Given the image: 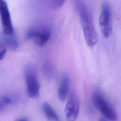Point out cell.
Here are the masks:
<instances>
[{
	"mask_svg": "<svg viewBox=\"0 0 121 121\" xmlns=\"http://www.w3.org/2000/svg\"><path fill=\"white\" fill-rule=\"evenodd\" d=\"M75 6L86 44L89 47H93L97 42V35L91 15L82 0H76Z\"/></svg>",
	"mask_w": 121,
	"mask_h": 121,
	"instance_id": "1",
	"label": "cell"
},
{
	"mask_svg": "<svg viewBox=\"0 0 121 121\" xmlns=\"http://www.w3.org/2000/svg\"><path fill=\"white\" fill-rule=\"evenodd\" d=\"M24 74L28 95L32 98H36L40 95V86L36 71L31 64L24 68Z\"/></svg>",
	"mask_w": 121,
	"mask_h": 121,
	"instance_id": "2",
	"label": "cell"
},
{
	"mask_svg": "<svg viewBox=\"0 0 121 121\" xmlns=\"http://www.w3.org/2000/svg\"><path fill=\"white\" fill-rule=\"evenodd\" d=\"M92 101L95 107L106 119L111 121H116L118 119L114 109L99 92L94 93Z\"/></svg>",
	"mask_w": 121,
	"mask_h": 121,
	"instance_id": "3",
	"label": "cell"
},
{
	"mask_svg": "<svg viewBox=\"0 0 121 121\" xmlns=\"http://www.w3.org/2000/svg\"><path fill=\"white\" fill-rule=\"evenodd\" d=\"M99 24L103 35L107 38L112 33V11L110 4L107 2L103 3L99 17Z\"/></svg>",
	"mask_w": 121,
	"mask_h": 121,
	"instance_id": "4",
	"label": "cell"
},
{
	"mask_svg": "<svg viewBox=\"0 0 121 121\" xmlns=\"http://www.w3.org/2000/svg\"><path fill=\"white\" fill-rule=\"evenodd\" d=\"M79 99L74 92H71L67 99L65 107V115L67 121H76L79 112Z\"/></svg>",
	"mask_w": 121,
	"mask_h": 121,
	"instance_id": "5",
	"label": "cell"
},
{
	"mask_svg": "<svg viewBox=\"0 0 121 121\" xmlns=\"http://www.w3.org/2000/svg\"><path fill=\"white\" fill-rule=\"evenodd\" d=\"M51 36V30L46 27H35L30 29L26 34V38L32 40L36 44L42 46L49 40Z\"/></svg>",
	"mask_w": 121,
	"mask_h": 121,
	"instance_id": "6",
	"label": "cell"
},
{
	"mask_svg": "<svg viewBox=\"0 0 121 121\" xmlns=\"http://www.w3.org/2000/svg\"><path fill=\"white\" fill-rule=\"evenodd\" d=\"M0 17L4 34L7 36L13 35L14 29L11 17L5 0H0Z\"/></svg>",
	"mask_w": 121,
	"mask_h": 121,
	"instance_id": "7",
	"label": "cell"
},
{
	"mask_svg": "<svg viewBox=\"0 0 121 121\" xmlns=\"http://www.w3.org/2000/svg\"><path fill=\"white\" fill-rule=\"evenodd\" d=\"M69 77L65 75L62 78L58 89V96L60 101H64L67 98L69 90Z\"/></svg>",
	"mask_w": 121,
	"mask_h": 121,
	"instance_id": "8",
	"label": "cell"
},
{
	"mask_svg": "<svg viewBox=\"0 0 121 121\" xmlns=\"http://www.w3.org/2000/svg\"><path fill=\"white\" fill-rule=\"evenodd\" d=\"M42 111L45 117L51 121H59V117L52 107V106L47 102H44L42 107Z\"/></svg>",
	"mask_w": 121,
	"mask_h": 121,
	"instance_id": "9",
	"label": "cell"
},
{
	"mask_svg": "<svg viewBox=\"0 0 121 121\" xmlns=\"http://www.w3.org/2000/svg\"><path fill=\"white\" fill-rule=\"evenodd\" d=\"M17 101V97L14 95H4L0 96V112L9 105L15 104Z\"/></svg>",
	"mask_w": 121,
	"mask_h": 121,
	"instance_id": "10",
	"label": "cell"
},
{
	"mask_svg": "<svg viewBox=\"0 0 121 121\" xmlns=\"http://www.w3.org/2000/svg\"><path fill=\"white\" fill-rule=\"evenodd\" d=\"M50 6L54 9L60 8L66 0H47Z\"/></svg>",
	"mask_w": 121,
	"mask_h": 121,
	"instance_id": "11",
	"label": "cell"
},
{
	"mask_svg": "<svg viewBox=\"0 0 121 121\" xmlns=\"http://www.w3.org/2000/svg\"><path fill=\"white\" fill-rule=\"evenodd\" d=\"M45 67V71L46 73V74L47 76L50 78H51L52 77L53 75V70L51 67V66L49 64H47Z\"/></svg>",
	"mask_w": 121,
	"mask_h": 121,
	"instance_id": "12",
	"label": "cell"
},
{
	"mask_svg": "<svg viewBox=\"0 0 121 121\" xmlns=\"http://www.w3.org/2000/svg\"><path fill=\"white\" fill-rule=\"evenodd\" d=\"M15 121H28L26 117H20L17 119Z\"/></svg>",
	"mask_w": 121,
	"mask_h": 121,
	"instance_id": "13",
	"label": "cell"
},
{
	"mask_svg": "<svg viewBox=\"0 0 121 121\" xmlns=\"http://www.w3.org/2000/svg\"><path fill=\"white\" fill-rule=\"evenodd\" d=\"M107 119H106L105 118L103 117V118H100V119L98 120V121H107Z\"/></svg>",
	"mask_w": 121,
	"mask_h": 121,
	"instance_id": "14",
	"label": "cell"
}]
</instances>
